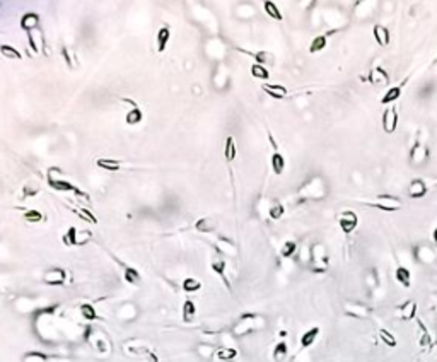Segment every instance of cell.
I'll return each instance as SVG.
<instances>
[{
    "instance_id": "cell-1",
    "label": "cell",
    "mask_w": 437,
    "mask_h": 362,
    "mask_svg": "<svg viewBox=\"0 0 437 362\" xmlns=\"http://www.w3.org/2000/svg\"><path fill=\"white\" fill-rule=\"evenodd\" d=\"M299 200L306 202V200H323L328 195V186H326L325 180L321 176H313L311 180L299 190Z\"/></svg>"
},
{
    "instance_id": "cell-2",
    "label": "cell",
    "mask_w": 437,
    "mask_h": 362,
    "mask_svg": "<svg viewBox=\"0 0 437 362\" xmlns=\"http://www.w3.org/2000/svg\"><path fill=\"white\" fill-rule=\"evenodd\" d=\"M311 261H313V272H316V273H323V272L328 270L330 256L323 243H316L311 248Z\"/></svg>"
},
{
    "instance_id": "cell-3",
    "label": "cell",
    "mask_w": 437,
    "mask_h": 362,
    "mask_svg": "<svg viewBox=\"0 0 437 362\" xmlns=\"http://www.w3.org/2000/svg\"><path fill=\"white\" fill-rule=\"evenodd\" d=\"M364 203H367L369 207H374V209L385 210V212H396L403 205L402 200L393 195H378L374 199V202H364Z\"/></svg>"
},
{
    "instance_id": "cell-4",
    "label": "cell",
    "mask_w": 437,
    "mask_h": 362,
    "mask_svg": "<svg viewBox=\"0 0 437 362\" xmlns=\"http://www.w3.org/2000/svg\"><path fill=\"white\" fill-rule=\"evenodd\" d=\"M427 157H429V149H427V145L422 142V140L417 139L412 147V150H410V163H412L413 166H420V164L425 163Z\"/></svg>"
},
{
    "instance_id": "cell-5",
    "label": "cell",
    "mask_w": 437,
    "mask_h": 362,
    "mask_svg": "<svg viewBox=\"0 0 437 362\" xmlns=\"http://www.w3.org/2000/svg\"><path fill=\"white\" fill-rule=\"evenodd\" d=\"M343 311H345L347 316L357 318V320H366V318L371 316V309L366 304H360V303H345Z\"/></svg>"
},
{
    "instance_id": "cell-6",
    "label": "cell",
    "mask_w": 437,
    "mask_h": 362,
    "mask_svg": "<svg viewBox=\"0 0 437 362\" xmlns=\"http://www.w3.org/2000/svg\"><path fill=\"white\" fill-rule=\"evenodd\" d=\"M256 321H260V318L256 316V314H243V316L239 318V323L236 325V328H234L236 335L249 333V331H253L255 328H258V323H256Z\"/></svg>"
},
{
    "instance_id": "cell-7",
    "label": "cell",
    "mask_w": 437,
    "mask_h": 362,
    "mask_svg": "<svg viewBox=\"0 0 437 362\" xmlns=\"http://www.w3.org/2000/svg\"><path fill=\"white\" fill-rule=\"evenodd\" d=\"M338 224L342 227V231L345 234H350L352 231H355V227L359 226V217L352 210H345L338 216Z\"/></svg>"
},
{
    "instance_id": "cell-8",
    "label": "cell",
    "mask_w": 437,
    "mask_h": 362,
    "mask_svg": "<svg viewBox=\"0 0 437 362\" xmlns=\"http://www.w3.org/2000/svg\"><path fill=\"white\" fill-rule=\"evenodd\" d=\"M396 127H398V111L395 106H388L383 113V128L386 133H393L396 132Z\"/></svg>"
},
{
    "instance_id": "cell-9",
    "label": "cell",
    "mask_w": 437,
    "mask_h": 362,
    "mask_svg": "<svg viewBox=\"0 0 437 362\" xmlns=\"http://www.w3.org/2000/svg\"><path fill=\"white\" fill-rule=\"evenodd\" d=\"M369 82L374 87H386L389 84V75L383 67H374L369 72Z\"/></svg>"
},
{
    "instance_id": "cell-10",
    "label": "cell",
    "mask_w": 437,
    "mask_h": 362,
    "mask_svg": "<svg viewBox=\"0 0 437 362\" xmlns=\"http://www.w3.org/2000/svg\"><path fill=\"white\" fill-rule=\"evenodd\" d=\"M396 314H398L400 320L403 321H410L417 316V303L415 301H405L402 306L396 308Z\"/></svg>"
},
{
    "instance_id": "cell-11",
    "label": "cell",
    "mask_w": 437,
    "mask_h": 362,
    "mask_svg": "<svg viewBox=\"0 0 437 362\" xmlns=\"http://www.w3.org/2000/svg\"><path fill=\"white\" fill-rule=\"evenodd\" d=\"M415 258L417 261H420V263H434L437 258V251H434L430 246H425V244H420V246L415 248Z\"/></svg>"
},
{
    "instance_id": "cell-12",
    "label": "cell",
    "mask_w": 437,
    "mask_h": 362,
    "mask_svg": "<svg viewBox=\"0 0 437 362\" xmlns=\"http://www.w3.org/2000/svg\"><path fill=\"white\" fill-rule=\"evenodd\" d=\"M408 195L410 199H423L427 195V185L422 178H415V180L410 181L408 186Z\"/></svg>"
},
{
    "instance_id": "cell-13",
    "label": "cell",
    "mask_w": 437,
    "mask_h": 362,
    "mask_svg": "<svg viewBox=\"0 0 437 362\" xmlns=\"http://www.w3.org/2000/svg\"><path fill=\"white\" fill-rule=\"evenodd\" d=\"M65 270H62V268H52V270H48L45 273V284H48V286H62L63 282H65Z\"/></svg>"
},
{
    "instance_id": "cell-14",
    "label": "cell",
    "mask_w": 437,
    "mask_h": 362,
    "mask_svg": "<svg viewBox=\"0 0 437 362\" xmlns=\"http://www.w3.org/2000/svg\"><path fill=\"white\" fill-rule=\"evenodd\" d=\"M262 89L273 99H283L287 96V92H289L287 87L282 86V84H263Z\"/></svg>"
},
{
    "instance_id": "cell-15",
    "label": "cell",
    "mask_w": 437,
    "mask_h": 362,
    "mask_svg": "<svg viewBox=\"0 0 437 362\" xmlns=\"http://www.w3.org/2000/svg\"><path fill=\"white\" fill-rule=\"evenodd\" d=\"M406 82H408V77H406V79L403 80V82H400L398 86L389 87L388 92H386V94L383 96V99H381L383 105H391V103H395L396 99H398L400 96H402V90H403V87H405V84H406Z\"/></svg>"
},
{
    "instance_id": "cell-16",
    "label": "cell",
    "mask_w": 437,
    "mask_h": 362,
    "mask_svg": "<svg viewBox=\"0 0 437 362\" xmlns=\"http://www.w3.org/2000/svg\"><path fill=\"white\" fill-rule=\"evenodd\" d=\"M372 35H374V39H376V43H378L379 46H388L389 45L391 36H389L388 28H385L383 24H376L374 29H372Z\"/></svg>"
},
{
    "instance_id": "cell-17",
    "label": "cell",
    "mask_w": 437,
    "mask_h": 362,
    "mask_svg": "<svg viewBox=\"0 0 437 362\" xmlns=\"http://www.w3.org/2000/svg\"><path fill=\"white\" fill-rule=\"evenodd\" d=\"M169 39H171V29H169L168 26H162V28L157 31V52L159 53L164 52Z\"/></svg>"
},
{
    "instance_id": "cell-18",
    "label": "cell",
    "mask_w": 437,
    "mask_h": 362,
    "mask_svg": "<svg viewBox=\"0 0 437 362\" xmlns=\"http://www.w3.org/2000/svg\"><path fill=\"white\" fill-rule=\"evenodd\" d=\"M395 279L398 280L400 284H402L405 289H408L410 286H412V273H410L408 268L405 267H398L395 272Z\"/></svg>"
},
{
    "instance_id": "cell-19",
    "label": "cell",
    "mask_w": 437,
    "mask_h": 362,
    "mask_svg": "<svg viewBox=\"0 0 437 362\" xmlns=\"http://www.w3.org/2000/svg\"><path fill=\"white\" fill-rule=\"evenodd\" d=\"M319 335V328L315 326V328H309L308 331H304L301 337V348H308L311 347L313 344L316 342V338H318Z\"/></svg>"
},
{
    "instance_id": "cell-20",
    "label": "cell",
    "mask_w": 437,
    "mask_h": 362,
    "mask_svg": "<svg viewBox=\"0 0 437 362\" xmlns=\"http://www.w3.org/2000/svg\"><path fill=\"white\" fill-rule=\"evenodd\" d=\"M212 270L215 272L217 275L221 277L222 280H224V284L227 286V289H231V284H229L227 277H226V261L221 260V258H215V260L212 261Z\"/></svg>"
},
{
    "instance_id": "cell-21",
    "label": "cell",
    "mask_w": 437,
    "mask_h": 362,
    "mask_svg": "<svg viewBox=\"0 0 437 362\" xmlns=\"http://www.w3.org/2000/svg\"><path fill=\"white\" fill-rule=\"evenodd\" d=\"M39 22V18L36 12H28V14L22 16L21 19V28L26 29V31H31V29H35L36 26H38Z\"/></svg>"
},
{
    "instance_id": "cell-22",
    "label": "cell",
    "mask_w": 437,
    "mask_h": 362,
    "mask_svg": "<svg viewBox=\"0 0 437 362\" xmlns=\"http://www.w3.org/2000/svg\"><path fill=\"white\" fill-rule=\"evenodd\" d=\"M48 183L52 188L56 190V192H74L75 190V186L72 185V183H69L67 180H53V178H50Z\"/></svg>"
},
{
    "instance_id": "cell-23",
    "label": "cell",
    "mask_w": 437,
    "mask_h": 362,
    "mask_svg": "<svg viewBox=\"0 0 437 362\" xmlns=\"http://www.w3.org/2000/svg\"><path fill=\"white\" fill-rule=\"evenodd\" d=\"M289 355V347H287V342H279L273 348V361L275 362H283Z\"/></svg>"
},
{
    "instance_id": "cell-24",
    "label": "cell",
    "mask_w": 437,
    "mask_h": 362,
    "mask_svg": "<svg viewBox=\"0 0 437 362\" xmlns=\"http://www.w3.org/2000/svg\"><path fill=\"white\" fill-rule=\"evenodd\" d=\"M195 314H196V306L193 301H185V304H183V320H185V323H192L193 320H195Z\"/></svg>"
},
{
    "instance_id": "cell-25",
    "label": "cell",
    "mask_w": 437,
    "mask_h": 362,
    "mask_svg": "<svg viewBox=\"0 0 437 362\" xmlns=\"http://www.w3.org/2000/svg\"><path fill=\"white\" fill-rule=\"evenodd\" d=\"M272 169L275 174H282L283 169H285V159H283V156L280 152H273L272 156Z\"/></svg>"
},
{
    "instance_id": "cell-26",
    "label": "cell",
    "mask_w": 437,
    "mask_h": 362,
    "mask_svg": "<svg viewBox=\"0 0 437 362\" xmlns=\"http://www.w3.org/2000/svg\"><path fill=\"white\" fill-rule=\"evenodd\" d=\"M236 142H234V137H227L226 139V147H224V157L226 161H229V163H232V161L236 159Z\"/></svg>"
},
{
    "instance_id": "cell-27",
    "label": "cell",
    "mask_w": 437,
    "mask_h": 362,
    "mask_svg": "<svg viewBox=\"0 0 437 362\" xmlns=\"http://www.w3.org/2000/svg\"><path fill=\"white\" fill-rule=\"evenodd\" d=\"M326 45H328V36H326V35L316 36V38L311 41V46H309V53H318V52H321V50H325V48H326Z\"/></svg>"
},
{
    "instance_id": "cell-28",
    "label": "cell",
    "mask_w": 437,
    "mask_h": 362,
    "mask_svg": "<svg viewBox=\"0 0 437 362\" xmlns=\"http://www.w3.org/2000/svg\"><path fill=\"white\" fill-rule=\"evenodd\" d=\"M419 328H420V338H419V345L422 348H430L432 347V338H430L429 331H427L425 325L422 321H419Z\"/></svg>"
},
{
    "instance_id": "cell-29",
    "label": "cell",
    "mask_w": 437,
    "mask_h": 362,
    "mask_svg": "<svg viewBox=\"0 0 437 362\" xmlns=\"http://www.w3.org/2000/svg\"><path fill=\"white\" fill-rule=\"evenodd\" d=\"M79 309H81V314H82V318H84V320H87V321H94V320H98V313H96V309H94V306H92V304H89V303H84V304H81V308H79Z\"/></svg>"
},
{
    "instance_id": "cell-30",
    "label": "cell",
    "mask_w": 437,
    "mask_h": 362,
    "mask_svg": "<svg viewBox=\"0 0 437 362\" xmlns=\"http://www.w3.org/2000/svg\"><path fill=\"white\" fill-rule=\"evenodd\" d=\"M125 280L128 284H132V286H139L140 280H142V277H140L139 270L133 267H125Z\"/></svg>"
},
{
    "instance_id": "cell-31",
    "label": "cell",
    "mask_w": 437,
    "mask_h": 362,
    "mask_svg": "<svg viewBox=\"0 0 437 362\" xmlns=\"http://www.w3.org/2000/svg\"><path fill=\"white\" fill-rule=\"evenodd\" d=\"M0 53L5 56V58H12V60H21L22 55L19 50H16L12 45H0Z\"/></svg>"
},
{
    "instance_id": "cell-32",
    "label": "cell",
    "mask_w": 437,
    "mask_h": 362,
    "mask_svg": "<svg viewBox=\"0 0 437 362\" xmlns=\"http://www.w3.org/2000/svg\"><path fill=\"white\" fill-rule=\"evenodd\" d=\"M236 357H238V350H236V348H231V347L219 348V352H217V359L222 362H229Z\"/></svg>"
},
{
    "instance_id": "cell-33",
    "label": "cell",
    "mask_w": 437,
    "mask_h": 362,
    "mask_svg": "<svg viewBox=\"0 0 437 362\" xmlns=\"http://www.w3.org/2000/svg\"><path fill=\"white\" fill-rule=\"evenodd\" d=\"M142 120H143V113L140 111L137 106L130 109V111L126 113V116H125V122L128 123V125H137V123H140Z\"/></svg>"
},
{
    "instance_id": "cell-34",
    "label": "cell",
    "mask_w": 437,
    "mask_h": 362,
    "mask_svg": "<svg viewBox=\"0 0 437 362\" xmlns=\"http://www.w3.org/2000/svg\"><path fill=\"white\" fill-rule=\"evenodd\" d=\"M263 9H265V12L272 19H275V21H282V12L279 11V7H277L275 2H265V4H263Z\"/></svg>"
},
{
    "instance_id": "cell-35",
    "label": "cell",
    "mask_w": 437,
    "mask_h": 362,
    "mask_svg": "<svg viewBox=\"0 0 437 362\" xmlns=\"http://www.w3.org/2000/svg\"><path fill=\"white\" fill-rule=\"evenodd\" d=\"M379 338L383 340V344H386L388 347H396V344H398V340H396V337L391 333L389 330H386V328H381L379 330Z\"/></svg>"
},
{
    "instance_id": "cell-36",
    "label": "cell",
    "mask_w": 437,
    "mask_h": 362,
    "mask_svg": "<svg viewBox=\"0 0 437 362\" xmlns=\"http://www.w3.org/2000/svg\"><path fill=\"white\" fill-rule=\"evenodd\" d=\"M202 289V282L196 279H193V277H188V279L183 280V290L185 292H196V290Z\"/></svg>"
},
{
    "instance_id": "cell-37",
    "label": "cell",
    "mask_w": 437,
    "mask_h": 362,
    "mask_svg": "<svg viewBox=\"0 0 437 362\" xmlns=\"http://www.w3.org/2000/svg\"><path fill=\"white\" fill-rule=\"evenodd\" d=\"M251 75H253V77H256V79L268 80L270 72H268V70H266L263 65H260V63H253V65H251Z\"/></svg>"
},
{
    "instance_id": "cell-38",
    "label": "cell",
    "mask_w": 437,
    "mask_h": 362,
    "mask_svg": "<svg viewBox=\"0 0 437 362\" xmlns=\"http://www.w3.org/2000/svg\"><path fill=\"white\" fill-rule=\"evenodd\" d=\"M96 164H98L101 169H106V171H118L120 169V163L118 161H113V159H98Z\"/></svg>"
},
{
    "instance_id": "cell-39",
    "label": "cell",
    "mask_w": 437,
    "mask_h": 362,
    "mask_svg": "<svg viewBox=\"0 0 437 362\" xmlns=\"http://www.w3.org/2000/svg\"><path fill=\"white\" fill-rule=\"evenodd\" d=\"M296 250H297V244H296L294 241H285V243L282 244V248H280V254H282L283 258H290L296 253Z\"/></svg>"
},
{
    "instance_id": "cell-40",
    "label": "cell",
    "mask_w": 437,
    "mask_h": 362,
    "mask_svg": "<svg viewBox=\"0 0 437 362\" xmlns=\"http://www.w3.org/2000/svg\"><path fill=\"white\" fill-rule=\"evenodd\" d=\"M195 227L200 231V233H212V229L215 227V222L212 219H200L198 222L195 224Z\"/></svg>"
},
{
    "instance_id": "cell-41",
    "label": "cell",
    "mask_w": 437,
    "mask_h": 362,
    "mask_svg": "<svg viewBox=\"0 0 437 362\" xmlns=\"http://www.w3.org/2000/svg\"><path fill=\"white\" fill-rule=\"evenodd\" d=\"M77 229L75 227H69V231H67V234L63 236V243L67 244V246H77Z\"/></svg>"
},
{
    "instance_id": "cell-42",
    "label": "cell",
    "mask_w": 437,
    "mask_h": 362,
    "mask_svg": "<svg viewBox=\"0 0 437 362\" xmlns=\"http://www.w3.org/2000/svg\"><path fill=\"white\" fill-rule=\"evenodd\" d=\"M22 217H24V220H28V222H41V220L45 219V216H43L39 210H26Z\"/></svg>"
},
{
    "instance_id": "cell-43",
    "label": "cell",
    "mask_w": 437,
    "mask_h": 362,
    "mask_svg": "<svg viewBox=\"0 0 437 362\" xmlns=\"http://www.w3.org/2000/svg\"><path fill=\"white\" fill-rule=\"evenodd\" d=\"M48 357L41 352H28L24 355V362H46Z\"/></svg>"
},
{
    "instance_id": "cell-44",
    "label": "cell",
    "mask_w": 437,
    "mask_h": 362,
    "mask_svg": "<svg viewBox=\"0 0 437 362\" xmlns=\"http://www.w3.org/2000/svg\"><path fill=\"white\" fill-rule=\"evenodd\" d=\"M283 214H285V209H283V205H280V203H275V205H272V207H270V210H268V216L272 217L273 220H279L280 217L283 216Z\"/></svg>"
},
{
    "instance_id": "cell-45",
    "label": "cell",
    "mask_w": 437,
    "mask_h": 362,
    "mask_svg": "<svg viewBox=\"0 0 437 362\" xmlns=\"http://www.w3.org/2000/svg\"><path fill=\"white\" fill-rule=\"evenodd\" d=\"M39 192V186L38 185H33V183H28V185L24 186V190H22V199H28V197H35L36 193Z\"/></svg>"
},
{
    "instance_id": "cell-46",
    "label": "cell",
    "mask_w": 437,
    "mask_h": 362,
    "mask_svg": "<svg viewBox=\"0 0 437 362\" xmlns=\"http://www.w3.org/2000/svg\"><path fill=\"white\" fill-rule=\"evenodd\" d=\"M79 216L82 217V219H86V220H89V222L91 224H98V219H96V216L92 212H89L87 209H86V207H81V210H79Z\"/></svg>"
},
{
    "instance_id": "cell-47",
    "label": "cell",
    "mask_w": 437,
    "mask_h": 362,
    "mask_svg": "<svg viewBox=\"0 0 437 362\" xmlns=\"http://www.w3.org/2000/svg\"><path fill=\"white\" fill-rule=\"evenodd\" d=\"M255 58H256V63H260V65H263V63H272V62H273L272 55H270V53H266V52H260V53H256Z\"/></svg>"
},
{
    "instance_id": "cell-48",
    "label": "cell",
    "mask_w": 437,
    "mask_h": 362,
    "mask_svg": "<svg viewBox=\"0 0 437 362\" xmlns=\"http://www.w3.org/2000/svg\"><path fill=\"white\" fill-rule=\"evenodd\" d=\"M142 357H143V362H159V359H157V355L156 354H152L151 350H145L142 354Z\"/></svg>"
},
{
    "instance_id": "cell-49",
    "label": "cell",
    "mask_w": 437,
    "mask_h": 362,
    "mask_svg": "<svg viewBox=\"0 0 437 362\" xmlns=\"http://www.w3.org/2000/svg\"><path fill=\"white\" fill-rule=\"evenodd\" d=\"M74 195L77 197V199H81V200H84V202H87V203H91V197L87 195V193L86 192H82V190H79L77 186H75V190H74Z\"/></svg>"
},
{
    "instance_id": "cell-50",
    "label": "cell",
    "mask_w": 437,
    "mask_h": 362,
    "mask_svg": "<svg viewBox=\"0 0 437 362\" xmlns=\"http://www.w3.org/2000/svg\"><path fill=\"white\" fill-rule=\"evenodd\" d=\"M366 282H367L369 289H374V287H378V279H376V273H374V272H371V275H367Z\"/></svg>"
},
{
    "instance_id": "cell-51",
    "label": "cell",
    "mask_w": 437,
    "mask_h": 362,
    "mask_svg": "<svg viewBox=\"0 0 437 362\" xmlns=\"http://www.w3.org/2000/svg\"><path fill=\"white\" fill-rule=\"evenodd\" d=\"M62 53H63V58H65V62L69 63V67H70V69H72V67H74V65H72V62H70V53H69V50L63 48V50H62Z\"/></svg>"
},
{
    "instance_id": "cell-52",
    "label": "cell",
    "mask_w": 437,
    "mask_h": 362,
    "mask_svg": "<svg viewBox=\"0 0 437 362\" xmlns=\"http://www.w3.org/2000/svg\"><path fill=\"white\" fill-rule=\"evenodd\" d=\"M432 237H434V241H436V243H437V224H436V227H434V233H432Z\"/></svg>"
}]
</instances>
